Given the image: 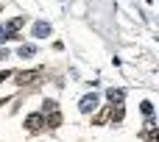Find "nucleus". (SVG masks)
Here are the masks:
<instances>
[{"label": "nucleus", "instance_id": "1", "mask_svg": "<svg viewBox=\"0 0 159 142\" xmlns=\"http://www.w3.org/2000/svg\"><path fill=\"white\" fill-rule=\"evenodd\" d=\"M78 109H81L84 114H89L92 109H98V95H95V92L84 95V98H81V103H78Z\"/></svg>", "mask_w": 159, "mask_h": 142}, {"label": "nucleus", "instance_id": "2", "mask_svg": "<svg viewBox=\"0 0 159 142\" xmlns=\"http://www.w3.org/2000/svg\"><path fill=\"white\" fill-rule=\"evenodd\" d=\"M42 126H45V117L42 114H28L25 117V128L28 131H42Z\"/></svg>", "mask_w": 159, "mask_h": 142}, {"label": "nucleus", "instance_id": "3", "mask_svg": "<svg viewBox=\"0 0 159 142\" xmlns=\"http://www.w3.org/2000/svg\"><path fill=\"white\" fill-rule=\"evenodd\" d=\"M36 78H39V70H28V73L22 70V73H17V84H20V87H25V84H34Z\"/></svg>", "mask_w": 159, "mask_h": 142}, {"label": "nucleus", "instance_id": "4", "mask_svg": "<svg viewBox=\"0 0 159 142\" xmlns=\"http://www.w3.org/2000/svg\"><path fill=\"white\" fill-rule=\"evenodd\" d=\"M22 25H25V20H22V17H14V20H11V22H8V25H6V28H3V31H6V36H8V39H11V36H17V33H14V31H20V28H22Z\"/></svg>", "mask_w": 159, "mask_h": 142}, {"label": "nucleus", "instance_id": "5", "mask_svg": "<svg viewBox=\"0 0 159 142\" xmlns=\"http://www.w3.org/2000/svg\"><path fill=\"white\" fill-rule=\"evenodd\" d=\"M48 33H50V25H48V22H36V25H34V36H36V39H45Z\"/></svg>", "mask_w": 159, "mask_h": 142}, {"label": "nucleus", "instance_id": "6", "mask_svg": "<svg viewBox=\"0 0 159 142\" xmlns=\"http://www.w3.org/2000/svg\"><path fill=\"white\" fill-rule=\"evenodd\" d=\"M106 98L112 100V106H115V103H123V89H109Z\"/></svg>", "mask_w": 159, "mask_h": 142}, {"label": "nucleus", "instance_id": "7", "mask_svg": "<svg viewBox=\"0 0 159 142\" xmlns=\"http://www.w3.org/2000/svg\"><path fill=\"white\" fill-rule=\"evenodd\" d=\"M34 53H36V47H34V45H22V47L17 50V56H22V59H28V56H34Z\"/></svg>", "mask_w": 159, "mask_h": 142}, {"label": "nucleus", "instance_id": "8", "mask_svg": "<svg viewBox=\"0 0 159 142\" xmlns=\"http://www.w3.org/2000/svg\"><path fill=\"white\" fill-rule=\"evenodd\" d=\"M140 109H143V114H148V117H151V114H154V106H151V103H148V100H145V103H143V106H140Z\"/></svg>", "mask_w": 159, "mask_h": 142}, {"label": "nucleus", "instance_id": "9", "mask_svg": "<svg viewBox=\"0 0 159 142\" xmlns=\"http://www.w3.org/2000/svg\"><path fill=\"white\" fill-rule=\"evenodd\" d=\"M145 142H157V134H154V128H151V131L145 134Z\"/></svg>", "mask_w": 159, "mask_h": 142}, {"label": "nucleus", "instance_id": "10", "mask_svg": "<svg viewBox=\"0 0 159 142\" xmlns=\"http://www.w3.org/2000/svg\"><path fill=\"white\" fill-rule=\"evenodd\" d=\"M8 75H11V73H8V70H3V73H0V84H3V81H6Z\"/></svg>", "mask_w": 159, "mask_h": 142}, {"label": "nucleus", "instance_id": "11", "mask_svg": "<svg viewBox=\"0 0 159 142\" xmlns=\"http://www.w3.org/2000/svg\"><path fill=\"white\" fill-rule=\"evenodd\" d=\"M3 39H8V36H6V31H3V25H0V42H3Z\"/></svg>", "mask_w": 159, "mask_h": 142}, {"label": "nucleus", "instance_id": "12", "mask_svg": "<svg viewBox=\"0 0 159 142\" xmlns=\"http://www.w3.org/2000/svg\"><path fill=\"white\" fill-rule=\"evenodd\" d=\"M6 56H8V50H6V47H3V50H0V59H6Z\"/></svg>", "mask_w": 159, "mask_h": 142}]
</instances>
